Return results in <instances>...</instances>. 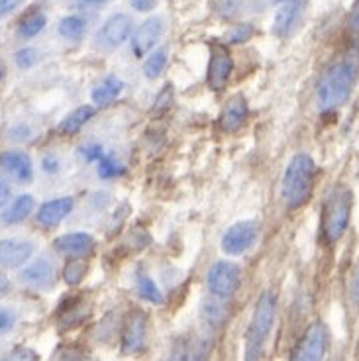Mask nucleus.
<instances>
[{
    "label": "nucleus",
    "mask_w": 359,
    "mask_h": 361,
    "mask_svg": "<svg viewBox=\"0 0 359 361\" xmlns=\"http://www.w3.org/2000/svg\"><path fill=\"white\" fill-rule=\"evenodd\" d=\"M316 179V163L308 154H298L288 163L283 183L281 197L288 208H300L308 202Z\"/></svg>",
    "instance_id": "1"
},
{
    "label": "nucleus",
    "mask_w": 359,
    "mask_h": 361,
    "mask_svg": "<svg viewBox=\"0 0 359 361\" xmlns=\"http://www.w3.org/2000/svg\"><path fill=\"white\" fill-rule=\"evenodd\" d=\"M358 63L353 59L340 61L328 67L318 82V106L322 110H334L350 99L355 82Z\"/></svg>",
    "instance_id": "2"
},
{
    "label": "nucleus",
    "mask_w": 359,
    "mask_h": 361,
    "mask_svg": "<svg viewBox=\"0 0 359 361\" xmlns=\"http://www.w3.org/2000/svg\"><path fill=\"white\" fill-rule=\"evenodd\" d=\"M351 202L353 195L346 185H338L328 192L322 210V234L328 242H338L346 234L351 216Z\"/></svg>",
    "instance_id": "3"
},
{
    "label": "nucleus",
    "mask_w": 359,
    "mask_h": 361,
    "mask_svg": "<svg viewBox=\"0 0 359 361\" xmlns=\"http://www.w3.org/2000/svg\"><path fill=\"white\" fill-rule=\"evenodd\" d=\"M275 314H277V297H275V293L265 290L255 305L252 324L248 328L245 360H260L261 357V350L273 330Z\"/></svg>",
    "instance_id": "4"
},
{
    "label": "nucleus",
    "mask_w": 359,
    "mask_h": 361,
    "mask_svg": "<svg viewBox=\"0 0 359 361\" xmlns=\"http://www.w3.org/2000/svg\"><path fill=\"white\" fill-rule=\"evenodd\" d=\"M208 289L212 295L222 298L233 297L240 285H242V273L240 267L232 262H218L208 271Z\"/></svg>",
    "instance_id": "5"
},
{
    "label": "nucleus",
    "mask_w": 359,
    "mask_h": 361,
    "mask_svg": "<svg viewBox=\"0 0 359 361\" xmlns=\"http://www.w3.org/2000/svg\"><path fill=\"white\" fill-rule=\"evenodd\" d=\"M328 348V328L322 322H315L306 328L305 336L296 343L295 353L291 355L295 361H318L322 360Z\"/></svg>",
    "instance_id": "6"
},
{
    "label": "nucleus",
    "mask_w": 359,
    "mask_h": 361,
    "mask_svg": "<svg viewBox=\"0 0 359 361\" xmlns=\"http://www.w3.org/2000/svg\"><path fill=\"white\" fill-rule=\"evenodd\" d=\"M257 235H260V224L255 220L236 222L226 230L222 238V250L228 255H242L257 242Z\"/></svg>",
    "instance_id": "7"
},
{
    "label": "nucleus",
    "mask_w": 359,
    "mask_h": 361,
    "mask_svg": "<svg viewBox=\"0 0 359 361\" xmlns=\"http://www.w3.org/2000/svg\"><path fill=\"white\" fill-rule=\"evenodd\" d=\"M132 34V20L126 14H114L104 22L97 36V45L102 51H114Z\"/></svg>",
    "instance_id": "8"
},
{
    "label": "nucleus",
    "mask_w": 359,
    "mask_h": 361,
    "mask_svg": "<svg viewBox=\"0 0 359 361\" xmlns=\"http://www.w3.org/2000/svg\"><path fill=\"white\" fill-rule=\"evenodd\" d=\"M233 71V59L230 51L222 45H212L208 59L207 85L212 90H222Z\"/></svg>",
    "instance_id": "9"
},
{
    "label": "nucleus",
    "mask_w": 359,
    "mask_h": 361,
    "mask_svg": "<svg viewBox=\"0 0 359 361\" xmlns=\"http://www.w3.org/2000/svg\"><path fill=\"white\" fill-rule=\"evenodd\" d=\"M163 32H165V22L159 16H152L135 30L134 37H132V49L138 57L145 55L153 45L162 39Z\"/></svg>",
    "instance_id": "10"
},
{
    "label": "nucleus",
    "mask_w": 359,
    "mask_h": 361,
    "mask_svg": "<svg viewBox=\"0 0 359 361\" xmlns=\"http://www.w3.org/2000/svg\"><path fill=\"white\" fill-rule=\"evenodd\" d=\"M34 244L28 240H0V267L16 269L32 257Z\"/></svg>",
    "instance_id": "11"
},
{
    "label": "nucleus",
    "mask_w": 359,
    "mask_h": 361,
    "mask_svg": "<svg viewBox=\"0 0 359 361\" xmlns=\"http://www.w3.org/2000/svg\"><path fill=\"white\" fill-rule=\"evenodd\" d=\"M20 281L34 289H49L55 281V267L49 259H36L20 271Z\"/></svg>",
    "instance_id": "12"
},
{
    "label": "nucleus",
    "mask_w": 359,
    "mask_h": 361,
    "mask_svg": "<svg viewBox=\"0 0 359 361\" xmlns=\"http://www.w3.org/2000/svg\"><path fill=\"white\" fill-rule=\"evenodd\" d=\"M145 332H147V318H145L144 312L135 310L134 314L130 316L126 328L122 332V350L126 353L144 350Z\"/></svg>",
    "instance_id": "13"
},
{
    "label": "nucleus",
    "mask_w": 359,
    "mask_h": 361,
    "mask_svg": "<svg viewBox=\"0 0 359 361\" xmlns=\"http://www.w3.org/2000/svg\"><path fill=\"white\" fill-rule=\"evenodd\" d=\"M54 247L63 255L69 257H83L87 253L92 252L95 247V238L87 232H73V234H65L55 240Z\"/></svg>",
    "instance_id": "14"
},
{
    "label": "nucleus",
    "mask_w": 359,
    "mask_h": 361,
    "mask_svg": "<svg viewBox=\"0 0 359 361\" xmlns=\"http://www.w3.org/2000/svg\"><path fill=\"white\" fill-rule=\"evenodd\" d=\"M73 199L71 197H61V199H54L44 202L39 210H37V222L45 228H54L61 220H63L67 214H71L73 210Z\"/></svg>",
    "instance_id": "15"
},
{
    "label": "nucleus",
    "mask_w": 359,
    "mask_h": 361,
    "mask_svg": "<svg viewBox=\"0 0 359 361\" xmlns=\"http://www.w3.org/2000/svg\"><path fill=\"white\" fill-rule=\"evenodd\" d=\"M248 102L243 99L242 94H233L232 99L226 102L224 110H222V116H220V126L226 132H233L238 128L243 126L245 118H248Z\"/></svg>",
    "instance_id": "16"
},
{
    "label": "nucleus",
    "mask_w": 359,
    "mask_h": 361,
    "mask_svg": "<svg viewBox=\"0 0 359 361\" xmlns=\"http://www.w3.org/2000/svg\"><path fill=\"white\" fill-rule=\"evenodd\" d=\"M0 165L4 167V171L14 175V179L20 183H30L34 179V167H32V159L22 152H6L0 157Z\"/></svg>",
    "instance_id": "17"
},
{
    "label": "nucleus",
    "mask_w": 359,
    "mask_h": 361,
    "mask_svg": "<svg viewBox=\"0 0 359 361\" xmlns=\"http://www.w3.org/2000/svg\"><path fill=\"white\" fill-rule=\"evenodd\" d=\"M298 18H300V2L291 0L277 12L275 22H273V34L277 37L288 36L298 24Z\"/></svg>",
    "instance_id": "18"
},
{
    "label": "nucleus",
    "mask_w": 359,
    "mask_h": 361,
    "mask_svg": "<svg viewBox=\"0 0 359 361\" xmlns=\"http://www.w3.org/2000/svg\"><path fill=\"white\" fill-rule=\"evenodd\" d=\"M122 90H124V82L120 81L116 75H110V77H107L104 81L92 89L90 97H92L95 106L104 109V106L112 104V102L120 97V92H122Z\"/></svg>",
    "instance_id": "19"
},
{
    "label": "nucleus",
    "mask_w": 359,
    "mask_h": 361,
    "mask_svg": "<svg viewBox=\"0 0 359 361\" xmlns=\"http://www.w3.org/2000/svg\"><path fill=\"white\" fill-rule=\"evenodd\" d=\"M230 312H232V310H230V305L226 302L224 298L216 297V295L214 297L207 298V300H202V305H200V314H202V318H205L212 328L224 326Z\"/></svg>",
    "instance_id": "20"
},
{
    "label": "nucleus",
    "mask_w": 359,
    "mask_h": 361,
    "mask_svg": "<svg viewBox=\"0 0 359 361\" xmlns=\"http://www.w3.org/2000/svg\"><path fill=\"white\" fill-rule=\"evenodd\" d=\"M34 207H36L34 197H30V195H20L18 199L14 200V202L0 214V222L4 226L20 224V222H24V220L32 214Z\"/></svg>",
    "instance_id": "21"
},
{
    "label": "nucleus",
    "mask_w": 359,
    "mask_h": 361,
    "mask_svg": "<svg viewBox=\"0 0 359 361\" xmlns=\"http://www.w3.org/2000/svg\"><path fill=\"white\" fill-rule=\"evenodd\" d=\"M95 114H97V109H95V106H79V109L73 110L69 116H65L63 120H61L59 132L69 135L77 134Z\"/></svg>",
    "instance_id": "22"
},
{
    "label": "nucleus",
    "mask_w": 359,
    "mask_h": 361,
    "mask_svg": "<svg viewBox=\"0 0 359 361\" xmlns=\"http://www.w3.org/2000/svg\"><path fill=\"white\" fill-rule=\"evenodd\" d=\"M87 271H89V263L83 262L79 257H73L71 262L65 265L63 269V279L69 287H77L81 285L83 279L87 277Z\"/></svg>",
    "instance_id": "23"
},
{
    "label": "nucleus",
    "mask_w": 359,
    "mask_h": 361,
    "mask_svg": "<svg viewBox=\"0 0 359 361\" xmlns=\"http://www.w3.org/2000/svg\"><path fill=\"white\" fill-rule=\"evenodd\" d=\"M165 65H167V49L165 47H159L157 51H153L147 59H145L144 65V75L147 79H157L162 77V73L165 71Z\"/></svg>",
    "instance_id": "24"
},
{
    "label": "nucleus",
    "mask_w": 359,
    "mask_h": 361,
    "mask_svg": "<svg viewBox=\"0 0 359 361\" xmlns=\"http://www.w3.org/2000/svg\"><path fill=\"white\" fill-rule=\"evenodd\" d=\"M47 24V18H45V14L42 12H32V14H28L26 18L20 22L18 26V36L20 37H34L37 36Z\"/></svg>",
    "instance_id": "25"
},
{
    "label": "nucleus",
    "mask_w": 359,
    "mask_h": 361,
    "mask_svg": "<svg viewBox=\"0 0 359 361\" xmlns=\"http://www.w3.org/2000/svg\"><path fill=\"white\" fill-rule=\"evenodd\" d=\"M85 30H87V24L79 16H67L59 22V34L67 39H81Z\"/></svg>",
    "instance_id": "26"
},
{
    "label": "nucleus",
    "mask_w": 359,
    "mask_h": 361,
    "mask_svg": "<svg viewBox=\"0 0 359 361\" xmlns=\"http://www.w3.org/2000/svg\"><path fill=\"white\" fill-rule=\"evenodd\" d=\"M138 293H140V297L144 298V300H150L153 305H162L163 302V293L155 285V281L150 279L147 275H142L138 279Z\"/></svg>",
    "instance_id": "27"
},
{
    "label": "nucleus",
    "mask_w": 359,
    "mask_h": 361,
    "mask_svg": "<svg viewBox=\"0 0 359 361\" xmlns=\"http://www.w3.org/2000/svg\"><path fill=\"white\" fill-rule=\"evenodd\" d=\"M126 173V167L112 155H102L99 159V175L102 179H112Z\"/></svg>",
    "instance_id": "28"
},
{
    "label": "nucleus",
    "mask_w": 359,
    "mask_h": 361,
    "mask_svg": "<svg viewBox=\"0 0 359 361\" xmlns=\"http://www.w3.org/2000/svg\"><path fill=\"white\" fill-rule=\"evenodd\" d=\"M245 0H214V10L220 18L230 20L242 10Z\"/></svg>",
    "instance_id": "29"
},
{
    "label": "nucleus",
    "mask_w": 359,
    "mask_h": 361,
    "mask_svg": "<svg viewBox=\"0 0 359 361\" xmlns=\"http://www.w3.org/2000/svg\"><path fill=\"white\" fill-rule=\"evenodd\" d=\"M253 32H255V27L252 24H238V26L228 32V39L232 44H245L253 36Z\"/></svg>",
    "instance_id": "30"
},
{
    "label": "nucleus",
    "mask_w": 359,
    "mask_h": 361,
    "mask_svg": "<svg viewBox=\"0 0 359 361\" xmlns=\"http://www.w3.org/2000/svg\"><path fill=\"white\" fill-rule=\"evenodd\" d=\"M37 51L34 49V47H24V49H20L18 54H16V63H18V67H22V69H30V67H34L37 61Z\"/></svg>",
    "instance_id": "31"
},
{
    "label": "nucleus",
    "mask_w": 359,
    "mask_h": 361,
    "mask_svg": "<svg viewBox=\"0 0 359 361\" xmlns=\"http://www.w3.org/2000/svg\"><path fill=\"white\" fill-rule=\"evenodd\" d=\"M16 326V314L10 308L0 307V334H8Z\"/></svg>",
    "instance_id": "32"
},
{
    "label": "nucleus",
    "mask_w": 359,
    "mask_h": 361,
    "mask_svg": "<svg viewBox=\"0 0 359 361\" xmlns=\"http://www.w3.org/2000/svg\"><path fill=\"white\" fill-rule=\"evenodd\" d=\"M79 152H81V155L85 157V161H99L100 157L104 155L102 145L100 144H85Z\"/></svg>",
    "instance_id": "33"
},
{
    "label": "nucleus",
    "mask_w": 359,
    "mask_h": 361,
    "mask_svg": "<svg viewBox=\"0 0 359 361\" xmlns=\"http://www.w3.org/2000/svg\"><path fill=\"white\" fill-rule=\"evenodd\" d=\"M350 295L351 300L359 305V262L355 265V269H353V275H351V285H350Z\"/></svg>",
    "instance_id": "34"
},
{
    "label": "nucleus",
    "mask_w": 359,
    "mask_h": 361,
    "mask_svg": "<svg viewBox=\"0 0 359 361\" xmlns=\"http://www.w3.org/2000/svg\"><path fill=\"white\" fill-rule=\"evenodd\" d=\"M130 6L138 12H150L157 6V0H130Z\"/></svg>",
    "instance_id": "35"
},
{
    "label": "nucleus",
    "mask_w": 359,
    "mask_h": 361,
    "mask_svg": "<svg viewBox=\"0 0 359 361\" xmlns=\"http://www.w3.org/2000/svg\"><path fill=\"white\" fill-rule=\"evenodd\" d=\"M10 360H37V353L30 352L26 348H16V352L10 353Z\"/></svg>",
    "instance_id": "36"
},
{
    "label": "nucleus",
    "mask_w": 359,
    "mask_h": 361,
    "mask_svg": "<svg viewBox=\"0 0 359 361\" xmlns=\"http://www.w3.org/2000/svg\"><path fill=\"white\" fill-rule=\"evenodd\" d=\"M104 4H107V0H77V6L81 10H95Z\"/></svg>",
    "instance_id": "37"
},
{
    "label": "nucleus",
    "mask_w": 359,
    "mask_h": 361,
    "mask_svg": "<svg viewBox=\"0 0 359 361\" xmlns=\"http://www.w3.org/2000/svg\"><path fill=\"white\" fill-rule=\"evenodd\" d=\"M22 0H0V16L10 14L12 10H16L20 6Z\"/></svg>",
    "instance_id": "38"
},
{
    "label": "nucleus",
    "mask_w": 359,
    "mask_h": 361,
    "mask_svg": "<svg viewBox=\"0 0 359 361\" xmlns=\"http://www.w3.org/2000/svg\"><path fill=\"white\" fill-rule=\"evenodd\" d=\"M8 200H10L8 183L2 179V177H0V208L6 207V204H8Z\"/></svg>",
    "instance_id": "39"
},
{
    "label": "nucleus",
    "mask_w": 359,
    "mask_h": 361,
    "mask_svg": "<svg viewBox=\"0 0 359 361\" xmlns=\"http://www.w3.org/2000/svg\"><path fill=\"white\" fill-rule=\"evenodd\" d=\"M350 26H351V30L359 32V0H355V2H353V8H351V12H350Z\"/></svg>",
    "instance_id": "40"
},
{
    "label": "nucleus",
    "mask_w": 359,
    "mask_h": 361,
    "mask_svg": "<svg viewBox=\"0 0 359 361\" xmlns=\"http://www.w3.org/2000/svg\"><path fill=\"white\" fill-rule=\"evenodd\" d=\"M42 167H44L47 173H55L59 169V161H57L55 157H45L44 161H42Z\"/></svg>",
    "instance_id": "41"
},
{
    "label": "nucleus",
    "mask_w": 359,
    "mask_h": 361,
    "mask_svg": "<svg viewBox=\"0 0 359 361\" xmlns=\"http://www.w3.org/2000/svg\"><path fill=\"white\" fill-rule=\"evenodd\" d=\"M30 134H32V130H30L28 126H16V128H12V132H10V135H12V137H16V140L28 137Z\"/></svg>",
    "instance_id": "42"
},
{
    "label": "nucleus",
    "mask_w": 359,
    "mask_h": 361,
    "mask_svg": "<svg viewBox=\"0 0 359 361\" xmlns=\"http://www.w3.org/2000/svg\"><path fill=\"white\" fill-rule=\"evenodd\" d=\"M8 287H10V281L6 279V275H2V273H0V293L8 290Z\"/></svg>",
    "instance_id": "43"
},
{
    "label": "nucleus",
    "mask_w": 359,
    "mask_h": 361,
    "mask_svg": "<svg viewBox=\"0 0 359 361\" xmlns=\"http://www.w3.org/2000/svg\"><path fill=\"white\" fill-rule=\"evenodd\" d=\"M2 77H4V65L0 63V81H2Z\"/></svg>",
    "instance_id": "44"
},
{
    "label": "nucleus",
    "mask_w": 359,
    "mask_h": 361,
    "mask_svg": "<svg viewBox=\"0 0 359 361\" xmlns=\"http://www.w3.org/2000/svg\"><path fill=\"white\" fill-rule=\"evenodd\" d=\"M277 2H291V0H277Z\"/></svg>",
    "instance_id": "45"
}]
</instances>
